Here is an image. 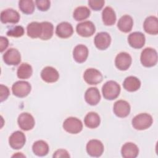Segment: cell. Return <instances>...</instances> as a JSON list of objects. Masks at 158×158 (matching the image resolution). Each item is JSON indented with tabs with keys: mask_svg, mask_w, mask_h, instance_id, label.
Instances as JSON below:
<instances>
[{
	"mask_svg": "<svg viewBox=\"0 0 158 158\" xmlns=\"http://www.w3.org/2000/svg\"><path fill=\"white\" fill-rule=\"evenodd\" d=\"M104 98L107 100H114L120 94V86L115 81L110 80L106 82L102 88Z\"/></svg>",
	"mask_w": 158,
	"mask_h": 158,
	"instance_id": "1",
	"label": "cell"
},
{
	"mask_svg": "<svg viewBox=\"0 0 158 158\" xmlns=\"http://www.w3.org/2000/svg\"><path fill=\"white\" fill-rule=\"evenodd\" d=\"M152 116L147 113H141L136 115L131 121L134 128L138 130H143L150 127L152 123Z\"/></svg>",
	"mask_w": 158,
	"mask_h": 158,
	"instance_id": "2",
	"label": "cell"
},
{
	"mask_svg": "<svg viewBox=\"0 0 158 158\" xmlns=\"http://www.w3.org/2000/svg\"><path fill=\"white\" fill-rule=\"evenodd\" d=\"M140 60L142 65L146 67L154 66L157 62V52L151 48L144 49L141 54Z\"/></svg>",
	"mask_w": 158,
	"mask_h": 158,
	"instance_id": "3",
	"label": "cell"
},
{
	"mask_svg": "<svg viewBox=\"0 0 158 158\" xmlns=\"http://www.w3.org/2000/svg\"><path fill=\"white\" fill-rule=\"evenodd\" d=\"M63 128L68 133L77 134L83 129V124L80 120L76 117H70L67 118L63 123Z\"/></svg>",
	"mask_w": 158,
	"mask_h": 158,
	"instance_id": "4",
	"label": "cell"
},
{
	"mask_svg": "<svg viewBox=\"0 0 158 158\" xmlns=\"http://www.w3.org/2000/svg\"><path fill=\"white\" fill-rule=\"evenodd\" d=\"M31 89L30 84L26 81H17L12 86L13 94L19 98L26 97L30 93Z\"/></svg>",
	"mask_w": 158,
	"mask_h": 158,
	"instance_id": "5",
	"label": "cell"
},
{
	"mask_svg": "<svg viewBox=\"0 0 158 158\" xmlns=\"http://www.w3.org/2000/svg\"><path fill=\"white\" fill-rule=\"evenodd\" d=\"M87 153L92 157H100L104 151V145L98 139H91L86 144Z\"/></svg>",
	"mask_w": 158,
	"mask_h": 158,
	"instance_id": "6",
	"label": "cell"
},
{
	"mask_svg": "<svg viewBox=\"0 0 158 158\" xmlns=\"http://www.w3.org/2000/svg\"><path fill=\"white\" fill-rule=\"evenodd\" d=\"M83 78L89 85H97L102 81L103 77L99 70L90 68L86 69L84 72Z\"/></svg>",
	"mask_w": 158,
	"mask_h": 158,
	"instance_id": "7",
	"label": "cell"
},
{
	"mask_svg": "<svg viewBox=\"0 0 158 158\" xmlns=\"http://www.w3.org/2000/svg\"><path fill=\"white\" fill-rule=\"evenodd\" d=\"M17 122L19 127L24 131L31 130L35 124L33 117L28 112H23L20 114L18 117Z\"/></svg>",
	"mask_w": 158,
	"mask_h": 158,
	"instance_id": "8",
	"label": "cell"
},
{
	"mask_svg": "<svg viewBox=\"0 0 158 158\" xmlns=\"http://www.w3.org/2000/svg\"><path fill=\"white\" fill-rule=\"evenodd\" d=\"M76 31L81 36L89 37L94 33L96 28L92 22L87 20L78 23L76 27Z\"/></svg>",
	"mask_w": 158,
	"mask_h": 158,
	"instance_id": "9",
	"label": "cell"
},
{
	"mask_svg": "<svg viewBox=\"0 0 158 158\" xmlns=\"http://www.w3.org/2000/svg\"><path fill=\"white\" fill-rule=\"evenodd\" d=\"M25 135L20 131H16L14 132L9 138V145L14 149H21L25 145Z\"/></svg>",
	"mask_w": 158,
	"mask_h": 158,
	"instance_id": "10",
	"label": "cell"
},
{
	"mask_svg": "<svg viewBox=\"0 0 158 158\" xmlns=\"http://www.w3.org/2000/svg\"><path fill=\"white\" fill-rule=\"evenodd\" d=\"M3 60L9 65H17L21 62V55L17 49L10 48L4 54Z\"/></svg>",
	"mask_w": 158,
	"mask_h": 158,
	"instance_id": "11",
	"label": "cell"
},
{
	"mask_svg": "<svg viewBox=\"0 0 158 158\" xmlns=\"http://www.w3.org/2000/svg\"><path fill=\"white\" fill-rule=\"evenodd\" d=\"M131 57L126 52H122L117 55L115 59V64L116 67L120 70H126L131 65Z\"/></svg>",
	"mask_w": 158,
	"mask_h": 158,
	"instance_id": "12",
	"label": "cell"
},
{
	"mask_svg": "<svg viewBox=\"0 0 158 158\" xmlns=\"http://www.w3.org/2000/svg\"><path fill=\"white\" fill-rule=\"evenodd\" d=\"M96 47L100 50L106 49L110 44L111 37L107 32H100L97 33L94 39Z\"/></svg>",
	"mask_w": 158,
	"mask_h": 158,
	"instance_id": "13",
	"label": "cell"
},
{
	"mask_svg": "<svg viewBox=\"0 0 158 158\" xmlns=\"http://www.w3.org/2000/svg\"><path fill=\"white\" fill-rule=\"evenodd\" d=\"M20 20L19 12L11 8L3 10L1 12V21L3 23H17Z\"/></svg>",
	"mask_w": 158,
	"mask_h": 158,
	"instance_id": "14",
	"label": "cell"
},
{
	"mask_svg": "<svg viewBox=\"0 0 158 158\" xmlns=\"http://www.w3.org/2000/svg\"><path fill=\"white\" fill-rule=\"evenodd\" d=\"M114 112L118 117L124 118L128 116L130 112L129 103L124 100H118L114 103Z\"/></svg>",
	"mask_w": 158,
	"mask_h": 158,
	"instance_id": "15",
	"label": "cell"
},
{
	"mask_svg": "<svg viewBox=\"0 0 158 158\" xmlns=\"http://www.w3.org/2000/svg\"><path fill=\"white\" fill-rule=\"evenodd\" d=\"M145 36L143 33L135 31L130 33L128 36V42L130 46L135 49L143 48L145 44Z\"/></svg>",
	"mask_w": 158,
	"mask_h": 158,
	"instance_id": "16",
	"label": "cell"
},
{
	"mask_svg": "<svg viewBox=\"0 0 158 158\" xmlns=\"http://www.w3.org/2000/svg\"><path fill=\"white\" fill-rule=\"evenodd\" d=\"M41 77L46 83H54L58 80L59 74L55 68L48 66L41 70Z\"/></svg>",
	"mask_w": 158,
	"mask_h": 158,
	"instance_id": "17",
	"label": "cell"
},
{
	"mask_svg": "<svg viewBox=\"0 0 158 158\" xmlns=\"http://www.w3.org/2000/svg\"><path fill=\"white\" fill-rule=\"evenodd\" d=\"M73 33L72 25L67 22H62L59 23L56 28V35L61 38L70 37Z\"/></svg>",
	"mask_w": 158,
	"mask_h": 158,
	"instance_id": "18",
	"label": "cell"
},
{
	"mask_svg": "<svg viewBox=\"0 0 158 158\" xmlns=\"http://www.w3.org/2000/svg\"><path fill=\"white\" fill-rule=\"evenodd\" d=\"M144 31L150 35H157L158 33V20L156 16L148 17L143 23Z\"/></svg>",
	"mask_w": 158,
	"mask_h": 158,
	"instance_id": "19",
	"label": "cell"
},
{
	"mask_svg": "<svg viewBox=\"0 0 158 158\" xmlns=\"http://www.w3.org/2000/svg\"><path fill=\"white\" fill-rule=\"evenodd\" d=\"M121 154L124 158H135L139 154V149L133 143H126L122 147Z\"/></svg>",
	"mask_w": 158,
	"mask_h": 158,
	"instance_id": "20",
	"label": "cell"
},
{
	"mask_svg": "<svg viewBox=\"0 0 158 158\" xmlns=\"http://www.w3.org/2000/svg\"><path fill=\"white\" fill-rule=\"evenodd\" d=\"M88 56V49L83 44L77 45L73 51V57L78 63L84 62Z\"/></svg>",
	"mask_w": 158,
	"mask_h": 158,
	"instance_id": "21",
	"label": "cell"
},
{
	"mask_svg": "<svg viewBox=\"0 0 158 158\" xmlns=\"http://www.w3.org/2000/svg\"><path fill=\"white\" fill-rule=\"evenodd\" d=\"M85 99L86 102L91 106L96 105L101 99L99 89L96 87H91L88 88L85 92Z\"/></svg>",
	"mask_w": 158,
	"mask_h": 158,
	"instance_id": "22",
	"label": "cell"
},
{
	"mask_svg": "<svg viewBox=\"0 0 158 158\" xmlns=\"http://www.w3.org/2000/svg\"><path fill=\"white\" fill-rule=\"evenodd\" d=\"M133 25V20L132 17L129 15H124L122 16L118 21L117 27L123 33L130 32Z\"/></svg>",
	"mask_w": 158,
	"mask_h": 158,
	"instance_id": "23",
	"label": "cell"
},
{
	"mask_svg": "<svg viewBox=\"0 0 158 158\" xmlns=\"http://www.w3.org/2000/svg\"><path fill=\"white\" fill-rule=\"evenodd\" d=\"M124 89L130 92L137 91L141 86L140 80L136 77L129 76L127 77L123 83Z\"/></svg>",
	"mask_w": 158,
	"mask_h": 158,
	"instance_id": "24",
	"label": "cell"
},
{
	"mask_svg": "<svg viewBox=\"0 0 158 158\" xmlns=\"http://www.w3.org/2000/svg\"><path fill=\"white\" fill-rule=\"evenodd\" d=\"M102 19L104 25L110 26L116 21V15L114 9L109 6L106 7L102 12Z\"/></svg>",
	"mask_w": 158,
	"mask_h": 158,
	"instance_id": "25",
	"label": "cell"
},
{
	"mask_svg": "<svg viewBox=\"0 0 158 158\" xmlns=\"http://www.w3.org/2000/svg\"><path fill=\"white\" fill-rule=\"evenodd\" d=\"M32 151L33 153L38 156H44L47 155L49 152V146L44 141L38 140L33 143Z\"/></svg>",
	"mask_w": 158,
	"mask_h": 158,
	"instance_id": "26",
	"label": "cell"
},
{
	"mask_svg": "<svg viewBox=\"0 0 158 158\" xmlns=\"http://www.w3.org/2000/svg\"><path fill=\"white\" fill-rule=\"evenodd\" d=\"M100 122V117L97 113L94 112L88 113L84 118L85 125L89 128H95L98 127L99 125Z\"/></svg>",
	"mask_w": 158,
	"mask_h": 158,
	"instance_id": "27",
	"label": "cell"
},
{
	"mask_svg": "<svg viewBox=\"0 0 158 158\" xmlns=\"http://www.w3.org/2000/svg\"><path fill=\"white\" fill-rule=\"evenodd\" d=\"M27 35L31 38H40L41 35V23L37 22H32L27 27Z\"/></svg>",
	"mask_w": 158,
	"mask_h": 158,
	"instance_id": "28",
	"label": "cell"
},
{
	"mask_svg": "<svg viewBox=\"0 0 158 158\" xmlns=\"http://www.w3.org/2000/svg\"><path fill=\"white\" fill-rule=\"evenodd\" d=\"M41 25V35L40 37L41 40H48L51 38L54 33V26L49 22H43Z\"/></svg>",
	"mask_w": 158,
	"mask_h": 158,
	"instance_id": "29",
	"label": "cell"
},
{
	"mask_svg": "<svg viewBox=\"0 0 158 158\" xmlns=\"http://www.w3.org/2000/svg\"><path fill=\"white\" fill-rule=\"evenodd\" d=\"M33 73L31 66L27 63H22L17 69V75L20 79H27L30 78Z\"/></svg>",
	"mask_w": 158,
	"mask_h": 158,
	"instance_id": "30",
	"label": "cell"
},
{
	"mask_svg": "<svg viewBox=\"0 0 158 158\" xmlns=\"http://www.w3.org/2000/svg\"><path fill=\"white\" fill-rule=\"evenodd\" d=\"M91 11L86 6L77 7L73 11V17L77 21H81L88 18L90 15Z\"/></svg>",
	"mask_w": 158,
	"mask_h": 158,
	"instance_id": "31",
	"label": "cell"
},
{
	"mask_svg": "<svg viewBox=\"0 0 158 158\" xmlns=\"http://www.w3.org/2000/svg\"><path fill=\"white\" fill-rule=\"evenodd\" d=\"M19 7L24 14H31L35 10V3L32 0H21L19 2Z\"/></svg>",
	"mask_w": 158,
	"mask_h": 158,
	"instance_id": "32",
	"label": "cell"
},
{
	"mask_svg": "<svg viewBox=\"0 0 158 158\" xmlns=\"http://www.w3.org/2000/svg\"><path fill=\"white\" fill-rule=\"evenodd\" d=\"M24 32L25 30L23 27L20 25H17L9 29L7 31V35L9 36L19 38L22 36L24 35Z\"/></svg>",
	"mask_w": 158,
	"mask_h": 158,
	"instance_id": "33",
	"label": "cell"
},
{
	"mask_svg": "<svg viewBox=\"0 0 158 158\" xmlns=\"http://www.w3.org/2000/svg\"><path fill=\"white\" fill-rule=\"evenodd\" d=\"M35 4L40 10L46 11L50 7L51 2L49 0H36Z\"/></svg>",
	"mask_w": 158,
	"mask_h": 158,
	"instance_id": "34",
	"label": "cell"
},
{
	"mask_svg": "<svg viewBox=\"0 0 158 158\" xmlns=\"http://www.w3.org/2000/svg\"><path fill=\"white\" fill-rule=\"evenodd\" d=\"M105 1L103 0L100 1H94V0H89L88 1V5L89 6L94 10H101L104 4Z\"/></svg>",
	"mask_w": 158,
	"mask_h": 158,
	"instance_id": "35",
	"label": "cell"
},
{
	"mask_svg": "<svg viewBox=\"0 0 158 158\" xmlns=\"http://www.w3.org/2000/svg\"><path fill=\"white\" fill-rule=\"evenodd\" d=\"M0 90H1V102L5 101L9 95V88L3 85H0Z\"/></svg>",
	"mask_w": 158,
	"mask_h": 158,
	"instance_id": "36",
	"label": "cell"
},
{
	"mask_svg": "<svg viewBox=\"0 0 158 158\" xmlns=\"http://www.w3.org/2000/svg\"><path fill=\"white\" fill-rule=\"evenodd\" d=\"M53 157H70V155L66 150L60 149L54 153Z\"/></svg>",
	"mask_w": 158,
	"mask_h": 158,
	"instance_id": "37",
	"label": "cell"
},
{
	"mask_svg": "<svg viewBox=\"0 0 158 158\" xmlns=\"http://www.w3.org/2000/svg\"><path fill=\"white\" fill-rule=\"evenodd\" d=\"M0 44H1L0 51L2 52L7 48V46L9 45V41H8L7 38L4 36H1Z\"/></svg>",
	"mask_w": 158,
	"mask_h": 158,
	"instance_id": "38",
	"label": "cell"
},
{
	"mask_svg": "<svg viewBox=\"0 0 158 158\" xmlns=\"http://www.w3.org/2000/svg\"><path fill=\"white\" fill-rule=\"evenodd\" d=\"M20 152H17V154H14V155H13L12 156V157H16V156H22V157H25L24 155H23V154H20Z\"/></svg>",
	"mask_w": 158,
	"mask_h": 158,
	"instance_id": "39",
	"label": "cell"
}]
</instances>
